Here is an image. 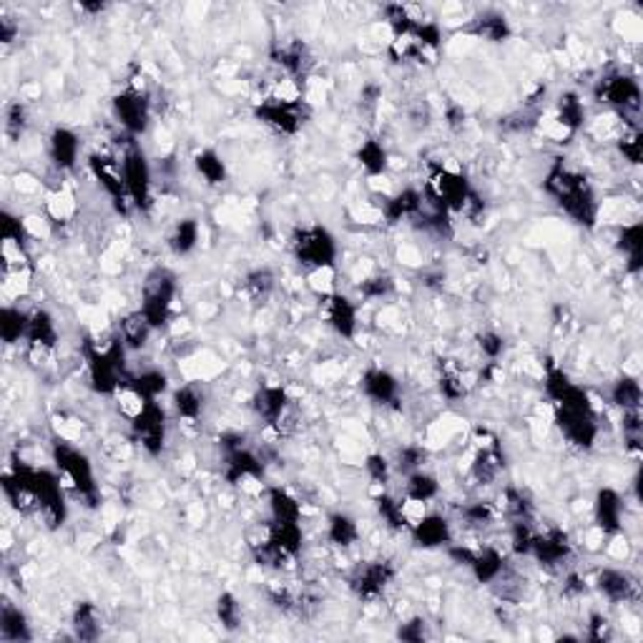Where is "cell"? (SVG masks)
<instances>
[{
  "instance_id": "obj_50",
  "label": "cell",
  "mask_w": 643,
  "mask_h": 643,
  "mask_svg": "<svg viewBox=\"0 0 643 643\" xmlns=\"http://www.w3.org/2000/svg\"><path fill=\"white\" fill-rule=\"evenodd\" d=\"M28 126V106L23 101H16L5 109V134L8 136H20Z\"/></svg>"
},
{
  "instance_id": "obj_44",
  "label": "cell",
  "mask_w": 643,
  "mask_h": 643,
  "mask_svg": "<svg viewBox=\"0 0 643 643\" xmlns=\"http://www.w3.org/2000/svg\"><path fill=\"white\" fill-rule=\"evenodd\" d=\"M217 618H219L221 628H226V631H236V628L241 626V603H239V598L234 593H221L217 598Z\"/></svg>"
},
{
  "instance_id": "obj_34",
  "label": "cell",
  "mask_w": 643,
  "mask_h": 643,
  "mask_svg": "<svg viewBox=\"0 0 643 643\" xmlns=\"http://www.w3.org/2000/svg\"><path fill=\"white\" fill-rule=\"evenodd\" d=\"M28 330V312H23L16 304H3V317H0V337L5 345H16L26 340Z\"/></svg>"
},
{
  "instance_id": "obj_30",
  "label": "cell",
  "mask_w": 643,
  "mask_h": 643,
  "mask_svg": "<svg viewBox=\"0 0 643 643\" xmlns=\"http://www.w3.org/2000/svg\"><path fill=\"white\" fill-rule=\"evenodd\" d=\"M76 209H79V202L71 188L56 187L46 194V217L53 224H68L76 217Z\"/></svg>"
},
{
  "instance_id": "obj_23",
  "label": "cell",
  "mask_w": 643,
  "mask_h": 643,
  "mask_svg": "<svg viewBox=\"0 0 643 643\" xmlns=\"http://www.w3.org/2000/svg\"><path fill=\"white\" fill-rule=\"evenodd\" d=\"M154 332L157 330L149 325V319L143 317L142 310L126 314L124 319L119 322V340H121L126 349H131V352L143 349V347L149 345V340H151Z\"/></svg>"
},
{
  "instance_id": "obj_27",
  "label": "cell",
  "mask_w": 643,
  "mask_h": 643,
  "mask_svg": "<svg viewBox=\"0 0 643 643\" xmlns=\"http://www.w3.org/2000/svg\"><path fill=\"white\" fill-rule=\"evenodd\" d=\"M71 628L79 641H96L101 639V613L91 601H80L71 613Z\"/></svg>"
},
{
  "instance_id": "obj_57",
  "label": "cell",
  "mask_w": 643,
  "mask_h": 643,
  "mask_svg": "<svg viewBox=\"0 0 643 643\" xmlns=\"http://www.w3.org/2000/svg\"><path fill=\"white\" fill-rule=\"evenodd\" d=\"M16 35H18L16 23H13V20H8V18H3V20H0V41L8 46V43H13V41H16Z\"/></svg>"
},
{
  "instance_id": "obj_11",
  "label": "cell",
  "mask_w": 643,
  "mask_h": 643,
  "mask_svg": "<svg viewBox=\"0 0 643 643\" xmlns=\"http://www.w3.org/2000/svg\"><path fill=\"white\" fill-rule=\"evenodd\" d=\"M596 588L609 603H636L641 598L639 581L624 568H613V565H606L598 570Z\"/></svg>"
},
{
  "instance_id": "obj_29",
  "label": "cell",
  "mask_w": 643,
  "mask_h": 643,
  "mask_svg": "<svg viewBox=\"0 0 643 643\" xmlns=\"http://www.w3.org/2000/svg\"><path fill=\"white\" fill-rule=\"evenodd\" d=\"M553 119L558 124H563L568 131L578 134L583 126H586V106H583V98L573 91L563 94L558 101H555V113Z\"/></svg>"
},
{
  "instance_id": "obj_25",
  "label": "cell",
  "mask_w": 643,
  "mask_h": 643,
  "mask_svg": "<svg viewBox=\"0 0 643 643\" xmlns=\"http://www.w3.org/2000/svg\"><path fill=\"white\" fill-rule=\"evenodd\" d=\"M0 639L5 643L31 641L33 631L23 609H18L13 603H3V611H0Z\"/></svg>"
},
{
  "instance_id": "obj_48",
  "label": "cell",
  "mask_w": 643,
  "mask_h": 643,
  "mask_svg": "<svg viewBox=\"0 0 643 643\" xmlns=\"http://www.w3.org/2000/svg\"><path fill=\"white\" fill-rule=\"evenodd\" d=\"M618 151L621 157L626 158L628 164L639 166L641 164V154H643V143H641V134L636 128H624V134H618Z\"/></svg>"
},
{
  "instance_id": "obj_33",
  "label": "cell",
  "mask_w": 643,
  "mask_h": 643,
  "mask_svg": "<svg viewBox=\"0 0 643 643\" xmlns=\"http://www.w3.org/2000/svg\"><path fill=\"white\" fill-rule=\"evenodd\" d=\"M641 400H643L641 382H639V377L636 375H626V372H624V377H618V379L611 385V402L621 410V412H624V410L641 408Z\"/></svg>"
},
{
  "instance_id": "obj_52",
  "label": "cell",
  "mask_w": 643,
  "mask_h": 643,
  "mask_svg": "<svg viewBox=\"0 0 643 643\" xmlns=\"http://www.w3.org/2000/svg\"><path fill=\"white\" fill-rule=\"evenodd\" d=\"M397 639L412 643H420L425 641V639H430V633H427V621L420 618V616H412V618L400 621V626H397Z\"/></svg>"
},
{
  "instance_id": "obj_42",
  "label": "cell",
  "mask_w": 643,
  "mask_h": 643,
  "mask_svg": "<svg viewBox=\"0 0 643 643\" xmlns=\"http://www.w3.org/2000/svg\"><path fill=\"white\" fill-rule=\"evenodd\" d=\"M307 287L317 297L327 299L337 292V269L334 267H314L307 269Z\"/></svg>"
},
{
  "instance_id": "obj_19",
  "label": "cell",
  "mask_w": 643,
  "mask_h": 643,
  "mask_svg": "<svg viewBox=\"0 0 643 643\" xmlns=\"http://www.w3.org/2000/svg\"><path fill=\"white\" fill-rule=\"evenodd\" d=\"M505 471V457L501 453V445L493 448H475L472 463L468 465V475L478 486H493L501 472Z\"/></svg>"
},
{
  "instance_id": "obj_9",
  "label": "cell",
  "mask_w": 643,
  "mask_h": 643,
  "mask_svg": "<svg viewBox=\"0 0 643 643\" xmlns=\"http://www.w3.org/2000/svg\"><path fill=\"white\" fill-rule=\"evenodd\" d=\"M134 438L146 455L158 457L166 448V412L158 402H149L142 415L131 423Z\"/></svg>"
},
{
  "instance_id": "obj_26",
  "label": "cell",
  "mask_w": 643,
  "mask_h": 643,
  "mask_svg": "<svg viewBox=\"0 0 643 643\" xmlns=\"http://www.w3.org/2000/svg\"><path fill=\"white\" fill-rule=\"evenodd\" d=\"M618 249L626 256V269L631 274L641 272V254H643V226L641 221H628L618 232Z\"/></svg>"
},
{
  "instance_id": "obj_6",
  "label": "cell",
  "mask_w": 643,
  "mask_h": 643,
  "mask_svg": "<svg viewBox=\"0 0 643 643\" xmlns=\"http://www.w3.org/2000/svg\"><path fill=\"white\" fill-rule=\"evenodd\" d=\"M394 576H397V570L390 561H364L352 570L349 591L360 601H377L393 586Z\"/></svg>"
},
{
  "instance_id": "obj_5",
  "label": "cell",
  "mask_w": 643,
  "mask_h": 643,
  "mask_svg": "<svg viewBox=\"0 0 643 643\" xmlns=\"http://www.w3.org/2000/svg\"><path fill=\"white\" fill-rule=\"evenodd\" d=\"M121 176H124L126 191H128V199L134 209L139 211H149L154 206V196H151V188H154V173H151V164L142 151V146L131 142L121 154Z\"/></svg>"
},
{
  "instance_id": "obj_3",
  "label": "cell",
  "mask_w": 643,
  "mask_h": 643,
  "mask_svg": "<svg viewBox=\"0 0 643 643\" xmlns=\"http://www.w3.org/2000/svg\"><path fill=\"white\" fill-rule=\"evenodd\" d=\"M176 295H179L176 277L169 269H154L146 277L142 295V314L149 319V325L154 330H164V327L172 325Z\"/></svg>"
},
{
  "instance_id": "obj_54",
  "label": "cell",
  "mask_w": 643,
  "mask_h": 643,
  "mask_svg": "<svg viewBox=\"0 0 643 643\" xmlns=\"http://www.w3.org/2000/svg\"><path fill=\"white\" fill-rule=\"evenodd\" d=\"M586 591H588V583L581 573H568L563 578V596L568 601H578V598L586 596Z\"/></svg>"
},
{
  "instance_id": "obj_1",
  "label": "cell",
  "mask_w": 643,
  "mask_h": 643,
  "mask_svg": "<svg viewBox=\"0 0 643 643\" xmlns=\"http://www.w3.org/2000/svg\"><path fill=\"white\" fill-rule=\"evenodd\" d=\"M543 187L548 191L550 199L563 209L565 217L581 224L586 229H593L601 219V204L596 199V191L586 173L565 161H555L546 173Z\"/></svg>"
},
{
  "instance_id": "obj_55",
  "label": "cell",
  "mask_w": 643,
  "mask_h": 643,
  "mask_svg": "<svg viewBox=\"0 0 643 643\" xmlns=\"http://www.w3.org/2000/svg\"><path fill=\"white\" fill-rule=\"evenodd\" d=\"M465 121H468V111L463 109L460 103H453V106L445 109V126L450 131H460L465 126Z\"/></svg>"
},
{
  "instance_id": "obj_28",
  "label": "cell",
  "mask_w": 643,
  "mask_h": 643,
  "mask_svg": "<svg viewBox=\"0 0 643 643\" xmlns=\"http://www.w3.org/2000/svg\"><path fill=\"white\" fill-rule=\"evenodd\" d=\"M360 523L347 513H332L327 518V540L334 548H352L360 543Z\"/></svg>"
},
{
  "instance_id": "obj_31",
  "label": "cell",
  "mask_w": 643,
  "mask_h": 643,
  "mask_svg": "<svg viewBox=\"0 0 643 643\" xmlns=\"http://www.w3.org/2000/svg\"><path fill=\"white\" fill-rule=\"evenodd\" d=\"M357 161H360V166L367 173V179L370 176H385L387 169H390V154H387L385 143L377 142V139L362 142L360 151H357Z\"/></svg>"
},
{
  "instance_id": "obj_21",
  "label": "cell",
  "mask_w": 643,
  "mask_h": 643,
  "mask_svg": "<svg viewBox=\"0 0 643 643\" xmlns=\"http://www.w3.org/2000/svg\"><path fill=\"white\" fill-rule=\"evenodd\" d=\"M172 405L179 423H199L202 415H204V393L199 390V385H181V387L173 390Z\"/></svg>"
},
{
  "instance_id": "obj_36",
  "label": "cell",
  "mask_w": 643,
  "mask_h": 643,
  "mask_svg": "<svg viewBox=\"0 0 643 643\" xmlns=\"http://www.w3.org/2000/svg\"><path fill=\"white\" fill-rule=\"evenodd\" d=\"M405 498H412V501H423L430 502L435 501L440 495V483L438 478L432 475L430 471H415L410 472L408 480H405Z\"/></svg>"
},
{
  "instance_id": "obj_37",
  "label": "cell",
  "mask_w": 643,
  "mask_h": 643,
  "mask_svg": "<svg viewBox=\"0 0 643 643\" xmlns=\"http://www.w3.org/2000/svg\"><path fill=\"white\" fill-rule=\"evenodd\" d=\"M375 508L377 516L382 518V523L390 528V531H408V523H405V516H402V498H397L393 493L382 490L375 495Z\"/></svg>"
},
{
  "instance_id": "obj_49",
  "label": "cell",
  "mask_w": 643,
  "mask_h": 643,
  "mask_svg": "<svg viewBox=\"0 0 643 643\" xmlns=\"http://www.w3.org/2000/svg\"><path fill=\"white\" fill-rule=\"evenodd\" d=\"M478 349L487 362H501L502 352H505V340L502 334L495 330H486L478 334Z\"/></svg>"
},
{
  "instance_id": "obj_56",
  "label": "cell",
  "mask_w": 643,
  "mask_h": 643,
  "mask_svg": "<svg viewBox=\"0 0 643 643\" xmlns=\"http://www.w3.org/2000/svg\"><path fill=\"white\" fill-rule=\"evenodd\" d=\"M360 101L364 109L375 111L377 106H379V101H382V88H379V83H364V86H362Z\"/></svg>"
},
{
  "instance_id": "obj_53",
  "label": "cell",
  "mask_w": 643,
  "mask_h": 643,
  "mask_svg": "<svg viewBox=\"0 0 643 643\" xmlns=\"http://www.w3.org/2000/svg\"><path fill=\"white\" fill-rule=\"evenodd\" d=\"M23 226H26L28 239H33V241H46L48 236L53 234V221L48 219L46 214H26Z\"/></svg>"
},
{
  "instance_id": "obj_13",
  "label": "cell",
  "mask_w": 643,
  "mask_h": 643,
  "mask_svg": "<svg viewBox=\"0 0 643 643\" xmlns=\"http://www.w3.org/2000/svg\"><path fill=\"white\" fill-rule=\"evenodd\" d=\"M322 317L327 319L332 330L337 332L340 337L345 340H352L357 334V327H360V310L357 304L352 302L345 295L334 292L332 297L322 299Z\"/></svg>"
},
{
  "instance_id": "obj_40",
  "label": "cell",
  "mask_w": 643,
  "mask_h": 643,
  "mask_svg": "<svg viewBox=\"0 0 643 643\" xmlns=\"http://www.w3.org/2000/svg\"><path fill=\"white\" fill-rule=\"evenodd\" d=\"M274 287H277V277L267 267L254 269V272H249L244 277V295L251 302H264V299H269V295L274 292Z\"/></svg>"
},
{
  "instance_id": "obj_17",
  "label": "cell",
  "mask_w": 643,
  "mask_h": 643,
  "mask_svg": "<svg viewBox=\"0 0 643 643\" xmlns=\"http://www.w3.org/2000/svg\"><path fill=\"white\" fill-rule=\"evenodd\" d=\"M292 402L295 400L289 397V393L284 390L282 385H264L251 397V410H254V415L259 420H264L272 427V425L279 423V417L287 412V408Z\"/></svg>"
},
{
  "instance_id": "obj_10",
  "label": "cell",
  "mask_w": 643,
  "mask_h": 643,
  "mask_svg": "<svg viewBox=\"0 0 643 643\" xmlns=\"http://www.w3.org/2000/svg\"><path fill=\"white\" fill-rule=\"evenodd\" d=\"M531 558L538 561L543 568H561L573 558V540L561 528H546V531L538 528Z\"/></svg>"
},
{
  "instance_id": "obj_22",
  "label": "cell",
  "mask_w": 643,
  "mask_h": 643,
  "mask_svg": "<svg viewBox=\"0 0 643 643\" xmlns=\"http://www.w3.org/2000/svg\"><path fill=\"white\" fill-rule=\"evenodd\" d=\"M508 568V561L502 555V550L493 548V546H478L475 558L471 563V573L475 576L478 583H495L502 576V570Z\"/></svg>"
},
{
  "instance_id": "obj_12",
  "label": "cell",
  "mask_w": 643,
  "mask_h": 643,
  "mask_svg": "<svg viewBox=\"0 0 643 643\" xmlns=\"http://www.w3.org/2000/svg\"><path fill=\"white\" fill-rule=\"evenodd\" d=\"M254 113H256V119L262 124L269 126L277 134H284V136H295L302 128V124H304L302 106H287V103H279V101H274L269 96L256 103Z\"/></svg>"
},
{
  "instance_id": "obj_39",
  "label": "cell",
  "mask_w": 643,
  "mask_h": 643,
  "mask_svg": "<svg viewBox=\"0 0 643 643\" xmlns=\"http://www.w3.org/2000/svg\"><path fill=\"white\" fill-rule=\"evenodd\" d=\"M194 166H196L199 176L211 187H219V184L226 181V164H224V158L214 149H202L194 157Z\"/></svg>"
},
{
  "instance_id": "obj_38",
  "label": "cell",
  "mask_w": 643,
  "mask_h": 643,
  "mask_svg": "<svg viewBox=\"0 0 643 643\" xmlns=\"http://www.w3.org/2000/svg\"><path fill=\"white\" fill-rule=\"evenodd\" d=\"M128 385L136 387L149 402H158V397L169 390V377L157 367H151V370H142L139 375L128 377Z\"/></svg>"
},
{
  "instance_id": "obj_41",
  "label": "cell",
  "mask_w": 643,
  "mask_h": 643,
  "mask_svg": "<svg viewBox=\"0 0 643 643\" xmlns=\"http://www.w3.org/2000/svg\"><path fill=\"white\" fill-rule=\"evenodd\" d=\"M357 292L364 302H379V299H387L393 295L394 279L390 274H370V277L362 279Z\"/></svg>"
},
{
  "instance_id": "obj_43",
  "label": "cell",
  "mask_w": 643,
  "mask_h": 643,
  "mask_svg": "<svg viewBox=\"0 0 643 643\" xmlns=\"http://www.w3.org/2000/svg\"><path fill=\"white\" fill-rule=\"evenodd\" d=\"M113 397H116V402H119V412L124 415L128 423H134L143 410H146V405H149V400H146L136 387H131L128 382H126L124 387L113 394Z\"/></svg>"
},
{
  "instance_id": "obj_35",
  "label": "cell",
  "mask_w": 643,
  "mask_h": 643,
  "mask_svg": "<svg viewBox=\"0 0 643 643\" xmlns=\"http://www.w3.org/2000/svg\"><path fill=\"white\" fill-rule=\"evenodd\" d=\"M472 35L475 38H483V41H490V43H502L510 38V23L508 18L498 16V13H486V16L475 18L472 20Z\"/></svg>"
},
{
  "instance_id": "obj_32",
  "label": "cell",
  "mask_w": 643,
  "mask_h": 643,
  "mask_svg": "<svg viewBox=\"0 0 643 643\" xmlns=\"http://www.w3.org/2000/svg\"><path fill=\"white\" fill-rule=\"evenodd\" d=\"M202 241V226L196 219H179L173 224L172 234H169V247L173 254L179 256H187L191 251L199 247Z\"/></svg>"
},
{
  "instance_id": "obj_4",
  "label": "cell",
  "mask_w": 643,
  "mask_h": 643,
  "mask_svg": "<svg viewBox=\"0 0 643 643\" xmlns=\"http://www.w3.org/2000/svg\"><path fill=\"white\" fill-rule=\"evenodd\" d=\"M289 249H292L299 264L307 269L334 267L337 264V241L319 224L295 229V234L289 239Z\"/></svg>"
},
{
  "instance_id": "obj_20",
  "label": "cell",
  "mask_w": 643,
  "mask_h": 643,
  "mask_svg": "<svg viewBox=\"0 0 643 643\" xmlns=\"http://www.w3.org/2000/svg\"><path fill=\"white\" fill-rule=\"evenodd\" d=\"M61 340V332L56 325V317L43 310V307H35L28 312V330H26V347H48V349H56Z\"/></svg>"
},
{
  "instance_id": "obj_7",
  "label": "cell",
  "mask_w": 643,
  "mask_h": 643,
  "mask_svg": "<svg viewBox=\"0 0 643 643\" xmlns=\"http://www.w3.org/2000/svg\"><path fill=\"white\" fill-rule=\"evenodd\" d=\"M596 98L609 103L616 111L621 113H628V111L641 109V86L639 80L628 73H621V71H613L609 76H603L601 80H596Z\"/></svg>"
},
{
  "instance_id": "obj_47",
  "label": "cell",
  "mask_w": 643,
  "mask_h": 643,
  "mask_svg": "<svg viewBox=\"0 0 643 643\" xmlns=\"http://www.w3.org/2000/svg\"><path fill=\"white\" fill-rule=\"evenodd\" d=\"M393 463H390V457L382 455V453H372V455L364 457V471L370 475V480L375 483V486H385L390 483V478H393Z\"/></svg>"
},
{
  "instance_id": "obj_2",
  "label": "cell",
  "mask_w": 643,
  "mask_h": 643,
  "mask_svg": "<svg viewBox=\"0 0 643 643\" xmlns=\"http://www.w3.org/2000/svg\"><path fill=\"white\" fill-rule=\"evenodd\" d=\"M53 460H56L63 487L79 493V498H83L94 508L98 502V486H96L91 460L83 455L71 440H58L53 445Z\"/></svg>"
},
{
  "instance_id": "obj_16",
  "label": "cell",
  "mask_w": 643,
  "mask_h": 643,
  "mask_svg": "<svg viewBox=\"0 0 643 643\" xmlns=\"http://www.w3.org/2000/svg\"><path fill=\"white\" fill-rule=\"evenodd\" d=\"M48 157L58 172H71L80 157L79 134L65 126H56L48 136Z\"/></svg>"
},
{
  "instance_id": "obj_15",
  "label": "cell",
  "mask_w": 643,
  "mask_h": 643,
  "mask_svg": "<svg viewBox=\"0 0 643 643\" xmlns=\"http://www.w3.org/2000/svg\"><path fill=\"white\" fill-rule=\"evenodd\" d=\"M412 540L420 546V548H448L453 543V525L450 520L442 518L440 513H425L423 520H417L412 528H410Z\"/></svg>"
},
{
  "instance_id": "obj_14",
  "label": "cell",
  "mask_w": 643,
  "mask_h": 643,
  "mask_svg": "<svg viewBox=\"0 0 643 643\" xmlns=\"http://www.w3.org/2000/svg\"><path fill=\"white\" fill-rule=\"evenodd\" d=\"M624 498L618 490L613 487H601L596 493V502H593V525H596L601 533L606 535H616L624 531Z\"/></svg>"
},
{
  "instance_id": "obj_51",
  "label": "cell",
  "mask_w": 643,
  "mask_h": 643,
  "mask_svg": "<svg viewBox=\"0 0 643 643\" xmlns=\"http://www.w3.org/2000/svg\"><path fill=\"white\" fill-rule=\"evenodd\" d=\"M586 639L596 643H606L613 639V624L603 616V613H591L588 624H586Z\"/></svg>"
},
{
  "instance_id": "obj_24",
  "label": "cell",
  "mask_w": 643,
  "mask_h": 643,
  "mask_svg": "<svg viewBox=\"0 0 643 643\" xmlns=\"http://www.w3.org/2000/svg\"><path fill=\"white\" fill-rule=\"evenodd\" d=\"M267 508L269 520L277 523H302V502L284 487H267Z\"/></svg>"
},
{
  "instance_id": "obj_8",
  "label": "cell",
  "mask_w": 643,
  "mask_h": 643,
  "mask_svg": "<svg viewBox=\"0 0 643 643\" xmlns=\"http://www.w3.org/2000/svg\"><path fill=\"white\" fill-rule=\"evenodd\" d=\"M113 113H116L119 124H121V128L131 139L146 134L149 126H151V101H149V96L131 91V88H124L121 94L113 96Z\"/></svg>"
},
{
  "instance_id": "obj_45",
  "label": "cell",
  "mask_w": 643,
  "mask_h": 643,
  "mask_svg": "<svg viewBox=\"0 0 643 643\" xmlns=\"http://www.w3.org/2000/svg\"><path fill=\"white\" fill-rule=\"evenodd\" d=\"M498 513H501V510H498L493 502H486V501L468 502V505L460 510V516L465 518V523H468L471 528H486V525H490V523H495Z\"/></svg>"
},
{
  "instance_id": "obj_18",
  "label": "cell",
  "mask_w": 643,
  "mask_h": 643,
  "mask_svg": "<svg viewBox=\"0 0 643 643\" xmlns=\"http://www.w3.org/2000/svg\"><path fill=\"white\" fill-rule=\"evenodd\" d=\"M362 393L375 405H393L400 397V382L397 377L385 367H370L362 375Z\"/></svg>"
},
{
  "instance_id": "obj_46",
  "label": "cell",
  "mask_w": 643,
  "mask_h": 643,
  "mask_svg": "<svg viewBox=\"0 0 643 643\" xmlns=\"http://www.w3.org/2000/svg\"><path fill=\"white\" fill-rule=\"evenodd\" d=\"M394 465H397V471L405 472V475L415 471H423L425 465H427V448L425 445H402L397 450Z\"/></svg>"
}]
</instances>
